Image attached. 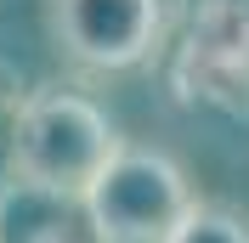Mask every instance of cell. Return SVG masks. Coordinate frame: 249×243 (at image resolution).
I'll return each instance as SVG.
<instances>
[{"label":"cell","instance_id":"5","mask_svg":"<svg viewBox=\"0 0 249 243\" xmlns=\"http://www.w3.org/2000/svg\"><path fill=\"white\" fill-rule=\"evenodd\" d=\"M164 243H249V215L227 204H193Z\"/></svg>","mask_w":249,"mask_h":243},{"label":"cell","instance_id":"4","mask_svg":"<svg viewBox=\"0 0 249 243\" xmlns=\"http://www.w3.org/2000/svg\"><path fill=\"white\" fill-rule=\"evenodd\" d=\"M193 57L249 74V0H210L193 17Z\"/></svg>","mask_w":249,"mask_h":243},{"label":"cell","instance_id":"3","mask_svg":"<svg viewBox=\"0 0 249 243\" xmlns=\"http://www.w3.org/2000/svg\"><path fill=\"white\" fill-rule=\"evenodd\" d=\"M51 46L79 68H136L159 46L164 0H46Z\"/></svg>","mask_w":249,"mask_h":243},{"label":"cell","instance_id":"2","mask_svg":"<svg viewBox=\"0 0 249 243\" xmlns=\"http://www.w3.org/2000/svg\"><path fill=\"white\" fill-rule=\"evenodd\" d=\"M85 221L96 243H164L198 198L187 187V170L170 153L153 147H119L108 170L85 187Z\"/></svg>","mask_w":249,"mask_h":243},{"label":"cell","instance_id":"1","mask_svg":"<svg viewBox=\"0 0 249 243\" xmlns=\"http://www.w3.org/2000/svg\"><path fill=\"white\" fill-rule=\"evenodd\" d=\"M119 130L91 96L46 85L29 91V102L17 107L12 136H6V170L17 187L57 198H85V187L108 170V158L119 153Z\"/></svg>","mask_w":249,"mask_h":243}]
</instances>
